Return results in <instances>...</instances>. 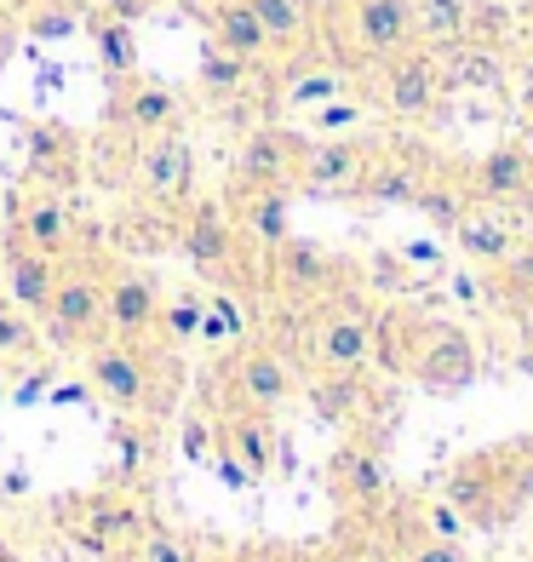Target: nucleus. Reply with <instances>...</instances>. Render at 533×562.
Wrapping results in <instances>:
<instances>
[{
    "label": "nucleus",
    "mask_w": 533,
    "mask_h": 562,
    "mask_svg": "<svg viewBox=\"0 0 533 562\" xmlns=\"http://www.w3.org/2000/svg\"><path fill=\"white\" fill-rule=\"evenodd\" d=\"M362 190L367 201H378V207H413V195H419V178L408 167H367L362 172Z\"/></svg>",
    "instance_id": "obj_26"
},
{
    "label": "nucleus",
    "mask_w": 533,
    "mask_h": 562,
    "mask_svg": "<svg viewBox=\"0 0 533 562\" xmlns=\"http://www.w3.org/2000/svg\"><path fill=\"white\" fill-rule=\"evenodd\" d=\"M46 327H53L58 345H87L98 327H104V281L75 270V265H58L53 304H46Z\"/></svg>",
    "instance_id": "obj_2"
},
{
    "label": "nucleus",
    "mask_w": 533,
    "mask_h": 562,
    "mask_svg": "<svg viewBox=\"0 0 533 562\" xmlns=\"http://www.w3.org/2000/svg\"><path fill=\"white\" fill-rule=\"evenodd\" d=\"M87 379L115 414H156V379H149V356L133 350V339H110L87 350Z\"/></svg>",
    "instance_id": "obj_1"
},
{
    "label": "nucleus",
    "mask_w": 533,
    "mask_h": 562,
    "mask_svg": "<svg viewBox=\"0 0 533 562\" xmlns=\"http://www.w3.org/2000/svg\"><path fill=\"white\" fill-rule=\"evenodd\" d=\"M7 288H12V299H18V311H30V316H46V304H53V281H58V265L64 259H53V252H41V247H30V241H7Z\"/></svg>",
    "instance_id": "obj_10"
},
{
    "label": "nucleus",
    "mask_w": 533,
    "mask_h": 562,
    "mask_svg": "<svg viewBox=\"0 0 533 562\" xmlns=\"http://www.w3.org/2000/svg\"><path fill=\"white\" fill-rule=\"evenodd\" d=\"M0 407H7V362H0Z\"/></svg>",
    "instance_id": "obj_48"
},
{
    "label": "nucleus",
    "mask_w": 533,
    "mask_h": 562,
    "mask_svg": "<svg viewBox=\"0 0 533 562\" xmlns=\"http://www.w3.org/2000/svg\"><path fill=\"white\" fill-rule=\"evenodd\" d=\"M355 46L378 64L413 46V0H355Z\"/></svg>",
    "instance_id": "obj_9"
},
{
    "label": "nucleus",
    "mask_w": 533,
    "mask_h": 562,
    "mask_svg": "<svg viewBox=\"0 0 533 562\" xmlns=\"http://www.w3.org/2000/svg\"><path fill=\"white\" fill-rule=\"evenodd\" d=\"M247 7L259 12V23L270 30V46H293L310 30V7H304V0H247Z\"/></svg>",
    "instance_id": "obj_25"
},
{
    "label": "nucleus",
    "mask_w": 533,
    "mask_h": 562,
    "mask_svg": "<svg viewBox=\"0 0 533 562\" xmlns=\"http://www.w3.org/2000/svg\"><path fill=\"white\" fill-rule=\"evenodd\" d=\"M298 156H304V144L293 133H282V126H259V133L241 144V156H236V184L282 190L287 178H298Z\"/></svg>",
    "instance_id": "obj_4"
},
{
    "label": "nucleus",
    "mask_w": 533,
    "mask_h": 562,
    "mask_svg": "<svg viewBox=\"0 0 533 562\" xmlns=\"http://www.w3.org/2000/svg\"><path fill=\"white\" fill-rule=\"evenodd\" d=\"M75 30H81V18L69 12V0H41L30 12V35H41V41H64Z\"/></svg>",
    "instance_id": "obj_33"
},
{
    "label": "nucleus",
    "mask_w": 533,
    "mask_h": 562,
    "mask_svg": "<svg viewBox=\"0 0 533 562\" xmlns=\"http://www.w3.org/2000/svg\"><path fill=\"white\" fill-rule=\"evenodd\" d=\"M476 373V362H470V345L460 339V334H430V345H424V362H419V379L430 391H460L465 379Z\"/></svg>",
    "instance_id": "obj_19"
},
{
    "label": "nucleus",
    "mask_w": 533,
    "mask_h": 562,
    "mask_svg": "<svg viewBox=\"0 0 533 562\" xmlns=\"http://www.w3.org/2000/svg\"><path fill=\"white\" fill-rule=\"evenodd\" d=\"M35 322L30 311H0V356H23V350H35Z\"/></svg>",
    "instance_id": "obj_35"
},
{
    "label": "nucleus",
    "mask_w": 533,
    "mask_h": 562,
    "mask_svg": "<svg viewBox=\"0 0 533 562\" xmlns=\"http://www.w3.org/2000/svg\"><path fill=\"white\" fill-rule=\"evenodd\" d=\"M110 121L126 126V133H167V126L178 121V98L167 87H156V81H133L126 92H115Z\"/></svg>",
    "instance_id": "obj_14"
},
{
    "label": "nucleus",
    "mask_w": 533,
    "mask_h": 562,
    "mask_svg": "<svg viewBox=\"0 0 533 562\" xmlns=\"http://www.w3.org/2000/svg\"><path fill=\"white\" fill-rule=\"evenodd\" d=\"M504 276H511V288H522V293H533V247H511V259H504Z\"/></svg>",
    "instance_id": "obj_43"
},
{
    "label": "nucleus",
    "mask_w": 533,
    "mask_h": 562,
    "mask_svg": "<svg viewBox=\"0 0 533 562\" xmlns=\"http://www.w3.org/2000/svg\"><path fill=\"white\" fill-rule=\"evenodd\" d=\"M333 471H339V482H344V494H350V499H362V505L385 499V465H378L367 448H344Z\"/></svg>",
    "instance_id": "obj_24"
},
{
    "label": "nucleus",
    "mask_w": 533,
    "mask_h": 562,
    "mask_svg": "<svg viewBox=\"0 0 533 562\" xmlns=\"http://www.w3.org/2000/svg\"><path fill=\"white\" fill-rule=\"evenodd\" d=\"M522 149H528V161H533V121H528V133H522Z\"/></svg>",
    "instance_id": "obj_47"
},
{
    "label": "nucleus",
    "mask_w": 533,
    "mask_h": 562,
    "mask_svg": "<svg viewBox=\"0 0 533 562\" xmlns=\"http://www.w3.org/2000/svg\"><path fill=\"white\" fill-rule=\"evenodd\" d=\"M408 562H470V557L460 551V540H436V533H430V540H419L408 551Z\"/></svg>",
    "instance_id": "obj_39"
},
{
    "label": "nucleus",
    "mask_w": 533,
    "mask_h": 562,
    "mask_svg": "<svg viewBox=\"0 0 533 562\" xmlns=\"http://www.w3.org/2000/svg\"><path fill=\"white\" fill-rule=\"evenodd\" d=\"M201 322H207V299H195V293H178L172 304H161V327L172 339H195Z\"/></svg>",
    "instance_id": "obj_32"
},
{
    "label": "nucleus",
    "mask_w": 533,
    "mask_h": 562,
    "mask_svg": "<svg viewBox=\"0 0 533 562\" xmlns=\"http://www.w3.org/2000/svg\"><path fill=\"white\" fill-rule=\"evenodd\" d=\"M104 327L115 339H144L149 327H161L156 281L138 276V270H121L115 281H104Z\"/></svg>",
    "instance_id": "obj_6"
},
{
    "label": "nucleus",
    "mask_w": 533,
    "mask_h": 562,
    "mask_svg": "<svg viewBox=\"0 0 533 562\" xmlns=\"http://www.w3.org/2000/svg\"><path fill=\"white\" fill-rule=\"evenodd\" d=\"M511 499H533V448L511 465Z\"/></svg>",
    "instance_id": "obj_44"
},
{
    "label": "nucleus",
    "mask_w": 533,
    "mask_h": 562,
    "mask_svg": "<svg viewBox=\"0 0 533 562\" xmlns=\"http://www.w3.org/2000/svg\"><path fill=\"white\" fill-rule=\"evenodd\" d=\"M367 356H373V327H367V316L339 311V316H327V322L316 327V362H321V368L362 373Z\"/></svg>",
    "instance_id": "obj_12"
},
{
    "label": "nucleus",
    "mask_w": 533,
    "mask_h": 562,
    "mask_svg": "<svg viewBox=\"0 0 533 562\" xmlns=\"http://www.w3.org/2000/svg\"><path fill=\"white\" fill-rule=\"evenodd\" d=\"M149 7H156V0H104V12H110V18H121V23H138Z\"/></svg>",
    "instance_id": "obj_45"
},
{
    "label": "nucleus",
    "mask_w": 533,
    "mask_h": 562,
    "mask_svg": "<svg viewBox=\"0 0 533 562\" xmlns=\"http://www.w3.org/2000/svg\"><path fill=\"white\" fill-rule=\"evenodd\" d=\"M528 373H533V356H528Z\"/></svg>",
    "instance_id": "obj_50"
},
{
    "label": "nucleus",
    "mask_w": 533,
    "mask_h": 562,
    "mask_svg": "<svg viewBox=\"0 0 533 562\" xmlns=\"http://www.w3.org/2000/svg\"><path fill=\"white\" fill-rule=\"evenodd\" d=\"M430 533H436V540H460V533H465V517H460V505H453V499L430 505Z\"/></svg>",
    "instance_id": "obj_41"
},
{
    "label": "nucleus",
    "mask_w": 533,
    "mask_h": 562,
    "mask_svg": "<svg viewBox=\"0 0 533 562\" xmlns=\"http://www.w3.org/2000/svg\"><path fill=\"white\" fill-rule=\"evenodd\" d=\"M362 121V104H350V98H327V104H316V133H344V126Z\"/></svg>",
    "instance_id": "obj_36"
},
{
    "label": "nucleus",
    "mask_w": 533,
    "mask_h": 562,
    "mask_svg": "<svg viewBox=\"0 0 533 562\" xmlns=\"http://www.w3.org/2000/svg\"><path fill=\"white\" fill-rule=\"evenodd\" d=\"M138 190L149 201H167V207L190 201L195 195V149H190V138H178L172 126L167 133H149L144 156H138Z\"/></svg>",
    "instance_id": "obj_3"
},
{
    "label": "nucleus",
    "mask_w": 533,
    "mask_h": 562,
    "mask_svg": "<svg viewBox=\"0 0 533 562\" xmlns=\"http://www.w3.org/2000/svg\"><path fill=\"white\" fill-rule=\"evenodd\" d=\"M528 184H533V161L522 144H499L476 167V190L488 201H517V195H528Z\"/></svg>",
    "instance_id": "obj_16"
},
{
    "label": "nucleus",
    "mask_w": 533,
    "mask_h": 562,
    "mask_svg": "<svg viewBox=\"0 0 533 562\" xmlns=\"http://www.w3.org/2000/svg\"><path fill=\"white\" fill-rule=\"evenodd\" d=\"M207 30H213V46H224V53H236L247 64H259L270 53V30L259 23V12H252L247 0H213Z\"/></svg>",
    "instance_id": "obj_13"
},
{
    "label": "nucleus",
    "mask_w": 533,
    "mask_h": 562,
    "mask_svg": "<svg viewBox=\"0 0 533 562\" xmlns=\"http://www.w3.org/2000/svg\"><path fill=\"white\" fill-rule=\"evenodd\" d=\"M401 259H413V265H436V259H442V247H436V241H408V247H401Z\"/></svg>",
    "instance_id": "obj_46"
},
{
    "label": "nucleus",
    "mask_w": 533,
    "mask_h": 562,
    "mask_svg": "<svg viewBox=\"0 0 533 562\" xmlns=\"http://www.w3.org/2000/svg\"><path fill=\"white\" fill-rule=\"evenodd\" d=\"M453 236H460V252L476 259V265H504L511 259V229H504V218L465 213L460 224H453Z\"/></svg>",
    "instance_id": "obj_20"
},
{
    "label": "nucleus",
    "mask_w": 533,
    "mask_h": 562,
    "mask_svg": "<svg viewBox=\"0 0 533 562\" xmlns=\"http://www.w3.org/2000/svg\"><path fill=\"white\" fill-rule=\"evenodd\" d=\"M184 259H190V270H201V276H224L236 265V229H230V218H224V207L218 201H195L190 207V218H184Z\"/></svg>",
    "instance_id": "obj_8"
},
{
    "label": "nucleus",
    "mask_w": 533,
    "mask_h": 562,
    "mask_svg": "<svg viewBox=\"0 0 533 562\" xmlns=\"http://www.w3.org/2000/svg\"><path fill=\"white\" fill-rule=\"evenodd\" d=\"M327 281H333V259H327L321 247H310V241H282L275 247V288H287V293H321Z\"/></svg>",
    "instance_id": "obj_17"
},
{
    "label": "nucleus",
    "mask_w": 533,
    "mask_h": 562,
    "mask_svg": "<svg viewBox=\"0 0 533 562\" xmlns=\"http://www.w3.org/2000/svg\"><path fill=\"white\" fill-rule=\"evenodd\" d=\"M247 229L264 247H282L293 236V224H287V190H247Z\"/></svg>",
    "instance_id": "obj_23"
},
{
    "label": "nucleus",
    "mask_w": 533,
    "mask_h": 562,
    "mask_svg": "<svg viewBox=\"0 0 533 562\" xmlns=\"http://www.w3.org/2000/svg\"><path fill=\"white\" fill-rule=\"evenodd\" d=\"M362 172H367V149L355 138H321V144H304V156H298V184L310 195L355 190Z\"/></svg>",
    "instance_id": "obj_5"
},
{
    "label": "nucleus",
    "mask_w": 533,
    "mask_h": 562,
    "mask_svg": "<svg viewBox=\"0 0 533 562\" xmlns=\"http://www.w3.org/2000/svg\"><path fill=\"white\" fill-rule=\"evenodd\" d=\"M92 41H98V64H104L115 81H126V75L138 69V35H133V23H121V18H110V12H98Z\"/></svg>",
    "instance_id": "obj_21"
},
{
    "label": "nucleus",
    "mask_w": 533,
    "mask_h": 562,
    "mask_svg": "<svg viewBox=\"0 0 533 562\" xmlns=\"http://www.w3.org/2000/svg\"><path fill=\"white\" fill-rule=\"evenodd\" d=\"M327 98H344V75L339 69H310V75H298V81L287 87L293 110H316V104H327Z\"/></svg>",
    "instance_id": "obj_31"
},
{
    "label": "nucleus",
    "mask_w": 533,
    "mask_h": 562,
    "mask_svg": "<svg viewBox=\"0 0 533 562\" xmlns=\"http://www.w3.org/2000/svg\"><path fill=\"white\" fill-rule=\"evenodd\" d=\"M144 562H190V551L172 540V533H161V528H149L144 533Z\"/></svg>",
    "instance_id": "obj_40"
},
{
    "label": "nucleus",
    "mask_w": 533,
    "mask_h": 562,
    "mask_svg": "<svg viewBox=\"0 0 533 562\" xmlns=\"http://www.w3.org/2000/svg\"><path fill=\"white\" fill-rule=\"evenodd\" d=\"M207 316L224 327V339H230V334H241V322H247V316H241V304H236L230 293H218V299L207 304Z\"/></svg>",
    "instance_id": "obj_42"
},
{
    "label": "nucleus",
    "mask_w": 533,
    "mask_h": 562,
    "mask_svg": "<svg viewBox=\"0 0 533 562\" xmlns=\"http://www.w3.org/2000/svg\"><path fill=\"white\" fill-rule=\"evenodd\" d=\"M413 207H419L430 224H436V229H453V224L465 218V201L453 195V190H419V195H413Z\"/></svg>",
    "instance_id": "obj_34"
},
{
    "label": "nucleus",
    "mask_w": 533,
    "mask_h": 562,
    "mask_svg": "<svg viewBox=\"0 0 533 562\" xmlns=\"http://www.w3.org/2000/svg\"><path fill=\"white\" fill-rule=\"evenodd\" d=\"M178 442H184V459H213V425L201 414H190L184 430H178Z\"/></svg>",
    "instance_id": "obj_37"
},
{
    "label": "nucleus",
    "mask_w": 533,
    "mask_h": 562,
    "mask_svg": "<svg viewBox=\"0 0 533 562\" xmlns=\"http://www.w3.org/2000/svg\"><path fill=\"white\" fill-rule=\"evenodd\" d=\"M499 81H504V64L488 46H460V58L447 69V87H470V92H494Z\"/></svg>",
    "instance_id": "obj_28"
},
{
    "label": "nucleus",
    "mask_w": 533,
    "mask_h": 562,
    "mask_svg": "<svg viewBox=\"0 0 533 562\" xmlns=\"http://www.w3.org/2000/svg\"><path fill=\"white\" fill-rule=\"evenodd\" d=\"M310 396H316V414H321L327 425H339V419H350L355 407H362V379H355V373H339V368H327V379H321Z\"/></svg>",
    "instance_id": "obj_27"
},
{
    "label": "nucleus",
    "mask_w": 533,
    "mask_h": 562,
    "mask_svg": "<svg viewBox=\"0 0 533 562\" xmlns=\"http://www.w3.org/2000/svg\"><path fill=\"white\" fill-rule=\"evenodd\" d=\"M236 391L247 407H259V414H275L287 396H293V368L282 362V350H241L236 362Z\"/></svg>",
    "instance_id": "obj_11"
},
{
    "label": "nucleus",
    "mask_w": 533,
    "mask_h": 562,
    "mask_svg": "<svg viewBox=\"0 0 533 562\" xmlns=\"http://www.w3.org/2000/svg\"><path fill=\"white\" fill-rule=\"evenodd\" d=\"M218 448H230L259 482L275 471V430L264 425L259 407H247V414H236L230 425H224V442H218Z\"/></svg>",
    "instance_id": "obj_18"
},
{
    "label": "nucleus",
    "mask_w": 533,
    "mask_h": 562,
    "mask_svg": "<svg viewBox=\"0 0 533 562\" xmlns=\"http://www.w3.org/2000/svg\"><path fill=\"white\" fill-rule=\"evenodd\" d=\"M447 499L460 505V517H470V522H499V510H494V482H481V471L470 465V471H460L447 482Z\"/></svg>",
    "instance_id": "obj_29"
},
{
    "label": "nucleus",
    "mask_w": 533,
    "mask_h": 562,
    "mask_svg": "<svg viewBox=\"0 0 533 562\" xmlns=\"http://www.w3.org/2000/svg\"><path fill=\"white\" fill-rule=\"evenodd\" d=\"M413 35L430 41V46H460L465 41V0H419Z\"/></svg>",
    "instance_id": "obj_22"
},
{
    "label": "nucleus",
    "mask_w": 533,
    "mask_h": 562,
    "mask_svg": "<svg viewBox=\"0 0 533 562\" xmlns=\"http://www.w3.org/2000/svg\"><path fill=\"white\" fill-rule=\"evenodd\" d=\"M18 236L30 241V247H41V252H53V259H64L69 241H75V218H69V207H64L53 190H41V195L23 201Z\"/></svg>",
    "instance_id": "obj_15"
},
{
    "label": "nucleus",
    "mask_w": 533,
    "mask_h": 562,
    "mask_svg": "<svg viewBox=\"0 0 533 562\" xmlns=\"http://www.w3.org/2000/svg\"><path fill=\"white\" fill-rule=\"evenodd\" d=\"M528 311H533V293H528Z\"/></svg>",
    "instance_id": "obj_49"
},
{
    "label": "nucleus",
    "mask_w": 533,
    "mask_h": 562,
    "mask_svg": "<svg viewBox=\"0 0 533 562\" xmlns=\"http://www.w3.org/2000/svg\"><path fill=\"white\" fill-rule=\"evenodd\" d=\"M213 471H218L224 482H230L236 494H247V488H259V476H252V471L241 465V459H236L230 448H213Z\"/></svg>",
    "instance_id": "obj_38"
},
{
    "label": "nucleus",
    "mask_w": 533,
    "mask_h": 562,
    "mask_svg": "<svg viewBox=\"0 0 533 562\" xmlns=\"http://www.w3.org/2000/svg\"><path fill=\"white\" fill-rule=\"evenodd\" d=\"M442 92V69L419 46H401L396 58H385V104L390 115H424Z\"/></svg>",
    "instance_id": "obj_7"
},
{
    "label": "nucleus",
    "mask_w": 533,
    "mask_h": 562,
    "mask_svg": "<svg viewBox=\"0 0 533 562\" xmlns=\"http://www.w3.org/2000/svg\"><path fill=\"white\" fill-rule=\"evenodd\" d=\"M241 81H247V58L224 53V46H207V58H201V87L224 98V92H241Z\"/></svg>",
    "instance_id": "obj_30"
}]
</instances>
